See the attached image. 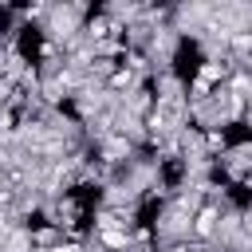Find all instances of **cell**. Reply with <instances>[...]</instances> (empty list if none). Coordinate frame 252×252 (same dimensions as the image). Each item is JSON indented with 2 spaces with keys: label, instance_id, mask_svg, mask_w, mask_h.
<instances>
[{
  "label": "cell",
  "instance_id": "cell-1",
  "mask_svg": "<svg viewBox=\"0 0 252 252\" xmlns=\"http://www.w3.org/2000/svg\"><path fill=\"white\" fill-rule=\"evenodd\" d=\"M220 224H224V209H220V201H217L213 193H205V197L193 205V217H189L185 236H193L197 244H209V240L220 236Z\"/></svg>",
  "mask_w": 252,
  "mask_h": 252
},
{
  "label": "cell",
  "instance_id": "cell-2",
  "mask_svg": "<svg viewBox=\"0 0 252 252\" xmlns=\"http://www.w3.org/2000/svg\"><path fill=\"white\" fill-rule=\"evenodd\" d=\"M232 71H236V63H232L228 55H224V59H201V63H197V71H193V79H197V83H205L209 91H217V87H224V83H228V75H232Z\"/></svg>",
  "mask_w": 252,
  "mask_h": 252
},
{
  "label": "cell",
  "instance_id": "cell-3",
  "mask_svg": "<svg viewBox=\"0 0 252 252\" xmlns=\"http://www.w3.org/2000/svg\"><path fill=\"white\" fill-rule=\"evenodd\" d=\"M102 87H106L110 94H130V91H138V87H142V75H138V71H130L126 63H118V67H110V71L102 75Z\"/></svg>",
  "mask_w": 252,
  "mask_h": 252
},
{
  "label": "cell",
  "instance_id": "cell-4",
  "mask_svg": "<svg viewBox=\"0 0 252 252\" xmlns=\"http://www.w3.org/2000/svg\"><path fill=\"white\" fill-rule=\"evenodd\" d=\"M224 43H228V59H232V63H252V28L228 32Z\"/></svg>",
  "mask_w": 252,
  "mask_h": 252
},
{
  "label": "cell",
  "instance_id": "cell-5",
  "mask_svg": "<svg viewBox=\"0 0 252 252\" xmlns=\"http://www.w3.org/2000/svg\"><path fill=\"white\" fill-rule=\"evenodd\" d=\"M32 252H83V244H79V240H67V236H63L59 244H51V248H32Z\"/></svg>",
  "mask_w": 252,
  "mask_h": 252
}]
</instances>
